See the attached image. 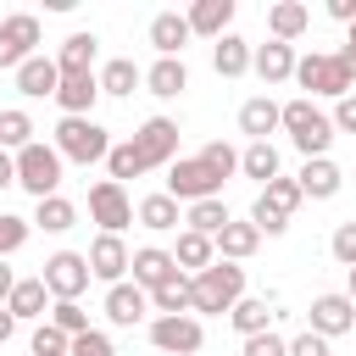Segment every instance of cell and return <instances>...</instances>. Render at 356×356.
Here are the masks:
<instances>
[{"label":"cell","mask_w":356,"mask_h":356,"mask_svg":"<svg viewBox=\"0 0 356 356\" xmlns=\"http://www.w3.org/2000/svg\"><path fill=\"white\" fill-rule=\"evenodd\" d=\"M211 67H217V78H239V72H250V44H245L239 33H222V39L211 44Z\"/></svg>","instance_id":"4316f807"},{"label":"cell","mask_w":356,"mask_h":356,"mask_svg":"<svg viewBox=\"0 0 356 356\" xmlns=\"http://www.w3.org/2000/svg\"><path fill=\"white\" fill-rule=\"evenodd\" d=\"M211 261H217V245H211L206 234H189V228H184L178 245H172V267H178V273H206Z\"/></svg>","instance_id":"cb8c5ba5"},{"label":"cell","mask_w":356,"mask_h":356,"mask_svg":"<svg viewBox=\"0 0 356 356\" xmlns=\"http://www.w3.org/2000/svg\"><path fill=\"white\" fill-rule=\"evenodd\" d=\"M33 44H39V17L17 11V17L0 22V67H22L33 56Z\"/></svg>","instance_id":"7c38bea8"},{"label":"cell","mask_w":356,"mask_h":356,"mask_svg":"<svg viewBox=\"0 0 356 356\" xmlns=\"http://www.w3.org/2000/svg\"><path fill=\"white\" fill-rule=\"evenodd\" d=\"M239 172L256 178V184H273V178H278V150H273V145H245V150H239Z\"/></svg>","instance_id":"d6a6232c"},{"label":"cell","mask_w":356,"mask_h":356,"mask_svg":"<svg viewBox=\"0 0 356 356\" xmlns=\"http://www.w3.org/2000/svg\"><path fill=\"white\" fill-rule=\"evenodd\" d=\"M33 222H39L44 234H67V228L78 222V206H72V200H61V195H44V200H39V211H33Z\"/></svg>","instance_id":"836d02e7"},{"label":"cell","mask_w":356,"mask_h":356,"mask_svg":"<svg viewBox=\"0 0 356 356\" xmlns=\"http://www.w3.org/2000/svg\"><path fill=\"white\" fill-rule=\"evenodd\" d=\"M306 22H312V11H306L300 0H278V6H267V33H273L278 44L300 39V33H306Z\"/></svg>","instance_id":"44dd1931"},{"label":"cell","mask_w":356,"mask_h":356,"mask_svg":"<svg viewBox=\"0 0 356 356\" xmlns=\"http://www.w3.org/2000/svg\"><path fill=\"white\" fill-rule=\"evenodd\" d=\"M33 145V117L28 111H0V150H28Z\"/></svg>","instance_id":"8d00e7d4"},{"label":"cell","mask_w":356,"mask_h":356,"mask_svg":"<svg viewBox=\"0 0 356 356\" xmlns=\"http://www.w3.org/2000/svg\"><path fill=\"white\" fill-rule=\"evenodd\" d=\"M56 83H61V72H56V61H44V56H28V61L17 67V89H22L28 100L56 95Z\"/></svg>","instance_id":"7402d4cb"},{"label":"cell","mask_w":356,"mask_h":356,"mask_svg":"<svg viewBox=\"0 0 356 356\" xmlns=\"http://www.w3.org/2000/svg\"><path fill=\"white\" fill-rule=\"evenodd\" d=\"M67 356H117V345H111L100 328H89V334H78V339L67 345Z\"/></svg>","instance_id":"f6af8a7d"},{"label":"cell","mask_w":356,"mask_h":356,"mask_svg":"<svg viewBox=\"0 0 356 356\" xmlns=\"http://www.w3.org/2000/svg\"><path fill=\"white\" fill-rule=\"evenodd\" d=\"M345 300L356 306V267H345Z\"/></svg>","instance_id":"11a10c76"},{"label":"cell","mask_w":356,"mask_h":356,"mask_svg":"<svg viewBox=\"0 0 356 356\" xmlns=\"http://www.w3.org/2000/svg\"><path fill=\"white\" fill-rule=\"evenodd\" d=\"M100 100V83H95V72H67L61 83H56V106L67 111V117H89V106Z\"/></svg>","instance_id":"2e32d148"},{"label":"cell","mask_w":356,"mask_h":356,"mask_svg":"<svg viewBox=\"0 0 356 356\" xmlns=\"http://www.w3.org/2000/svg\"><path fill=\"white\" fill-rule=\"evenodd\" d=\"M128 267H134V284H139L145 295L178 273V267H172V250H161V245H139V250L128 256Z\"/></svg>","instance_id":"9a60e30c"},{"label":"cell","mask_w":356,"mask_h":356,"mask_svg":"<svg viewBox=\"0 0 356 356\" xmlns=\"http://www.w3.org/2000/svg\"><path fill=\"white\" fill-rule=\"evenodd\" d=\"M106 172H111V184H122V178H139V172H145V161H139L134 139H122V145H111V150H106Z\"/></svg>","instance_id":"ab89813d"},{"label":"cell","mask_w":356,"mask_h":356,"mask_svg":"<svg viewBox=\"0 0 356 356\" xmlns=\"http://www.w3.org/2000/svg\"><path fill=\"white\" fill-rule=\"evenodd\" d=\"M89 217L100 222V234H122V228L134 222V200H128V189L111 184V178H100V184L89 189Z\"/></svg>","instance_id":"9c48e42d"},{"label":"cell","mask_w":356,"mask_h":356,"mask_svg":"<svg viewBox=\"0 0 356 356\" xmlns=\"http://www.w3.org/2000/svg\"><path fill=\"white\" fill-rule=\"evenodd\" d=\"M134 150H139L145 172H150V167H161V161H172V156H178V122H172V117H150V122H139Z\"/></svg>","instance_id":"30bf717a"},{"label":"cell","mask_w":356,"mask_h":356,"mask_svg":"<svg viewBox=\"0 0 356 356\" xmlns=\"http://www.w3.org/2000/svg\"><path fill=\"white\" fill-rule=\"evenodd\" d=\"M189 39H195V33H189V22H184L178 11H161V17L150 22V44H156L161 56H178V61H184V44H189Z\"/></svg>","instance_id":"d4e9b609"},{"label":"cell","mask_w":356,"mask_h":356,"mask_svg":"<svg viewBox=\"0 0 356 356\" xmlns=\"http://www.w3.org/2000/svg\"><path fill=\"white\" fill-rule=\"evenodd\" d=\"M184 222H189V234H206V239H217V234H222V222H228V206H222V200H195Z\"/></svg>","instance_id":"d590c367"},{"label":"cell","mask_w":356,"mask_h":356,"mask_svg":"<svg viewBox=\"0 0 356 356\" xmlns=\"http://www.w3.org/2000/svg\"><path fill=\"white\" fill-rule=\"evenodd\" d=\"M200 161H206L217 178H234V172H239V150H234V145H222V139H211V145L200 150Z\"/></svg>","instance_id":"60d3db41"},{"label":"cell","mask_w":356,"mask_h":356,"mask_svg":"<svg viewBox=\"0 0 356 356\" xmlns=\"http://www.w3.org/2000/svg\"><path fill=\"white\" fill-rule=\"evenodd\" d=\"M44 295H50V289H44L39 278H17V289L6 295V312H11V317H44Z\"/></svg>","instance_id":"1f68e13d"},{"label":"cell","mask_w":356,"mask_h":356,"mask_svg":"<svg viewBox=\"0 0 356 356\" xmlns=\"http://www.w3.org/2000/svg\"><path fill=\"white\" fill-rule=\"evenodd\" d=\"M44 323H50V328H61L67 339H78V334H89V312H83L78 300H56V306L44 312Z\"/></svg>","instance_id":"74e56055"},{"label":"cell","mask_w":356,"mask_h":356,"mask_svg":"<svg viewBox=\"0 0 356 356\" xmlns=\"http://www.w3.org/2000/svg\"><path fill=\"white\" fill-rule=\"evenodd\" d=\"M228 317H234V328H239L245 339H250V334H267V323H273L267 300H256V295H245V300H239V306H234Z\"/></svg>","instance_id":"f35d334b"},{"label":"cell","mask_w":356,"mask_h":356,"mask_svg":"<svg viewBox=\"0 0 356 356\" xmlns=\"http://www.w3.org/2000/svg\"><path fill=\"white\" fill-rule=\"evenodd\" d=\"M128 245H122V234H100L95 245H89V278H100V284H122V273H128Z\"/></svg>","instance_id":"4fadbf2b"},{"label":"cell","mask_w":356,"mask_h":356,"mask_svg":"<svg viewBox=\"0 0 356 356\" xmlns=\"http://www.w3.org/2000/svg\"><path fill=\"white\" fill-rule=\"evenodd\" d=\"M139 222L156 228V234L178 228V200H172V195H145V200H139Z\"/></svg>","instance_id":"e575fe53"},{"label":"cell","mask_w":356,"mask_h":356,"mask_svg":"<svg viewBox=\"0 0 356 356\" xmlns=\"http://www.w3.org/2000/svg\"><path fill=\"white\" fill-rule=\"evenodd\" d=\"M189 289H195L189 312H211V317H222V312H234V306L245 300V267H239V261H211L206 273L189 278Z\"/></svg>","instance_id":"6da1fadb"},{"label":"cell","mask_w":356,"mask_h":356,"mask_svg":"<svg viewBox=\"0 0 356 356\" xmlns=\"http://www.w3.org/2000/svg\"><path fill=\"white\" fill-rule=\"evenodd\" d=\"M250 67L261 72V83H284V78H295V44L267 39V44H256V50H250Z\"/></svg>","instance_id":"e0dca14e"},{"label":"cell","mask_w":356,"mask_h":356,"mask_svg":"<svg viewBox=\"0 0 356 356\" xmlns=\"http://www.w3.org/2000/svg\"><path fill=\"white\" fill-rule=\"evenodd\" d=\"M145 83H150V95L172 100V95H184V89H189V67H184L178 56H161V61L145 72Z\"/></svg>","instance_id":"83f0119b"},{"label":"cell","mask_w":356,"mask_h":356,"mask_svg":"<svg viewBox=\"0 0 356 356\" xmlns=\"http://www.w3.org/2000/svg\"><path fill=\"white\" fill-rule=\"evenodd\" d=\"M295 189H300V195H312V200H334V195H339V167H334L328 156L306 161V167H300V178H295Z\"/></svg>","instance_id":"603a6c76"},{"label":"cell","mask_w":356,"mask_h":356,"mask_svg":"<svg viewBox=\"0 0 356 356\" xmlns=\"http://www.w3.org/2000/svg\"><path fill=\"white\" fill-rule=\"evenodd\" d=\"M328 17H339V22H356V0H328Z\"/></svg>","instance_id":"681fc988"},{"label":"cell","mask_w":356,"mask_h":356,"mask_svg":"<svg viewBox=\"0 0 356 356\" xmlns=\"http://www.w3.org/2000/svg\"><path fill=\"white\" fill-rule=\"evenodd\" d=\"M6 184H17V156L0 150V189H6Z\"/></svg>","instance_id":"f907efd6"},{"label":"cell","mask_w":356,"mask_h":356,"mask_svg":"<svg viewBox=\"0 0 356 356\" xmlns=\"http://www.w3.org/2000/svg\"><path fill=\"white\" fill-rule=\"evenodd\" d=\"M273 128H278V106H273L267 95H256V100L239 106V134H250V145H267Z\"/></svg>","instance_id":"484cf974"},{"label":"cell","mask_w":356,"mask_h":356,"mask_svg":"<svg viewBox=\"0 0 356 356\" xmlns=\"http://www.w3.org/2000/svg\"><path fill=\"white\" fill-rule=\"evenodd\" d=\"M184 22H189V33L222 39V33H228V22H234V0H195Z\"/></svg>","instance_id":"d6986e66"},{"label":"cell","mask_w":356,"mask_h":356,"mask_svg":"<svg viewBox=\"0 0 356 356\" xmlns=\"http://www.w3.org/2000/svg\"><path fill=\"white\" fill-rule=\"evenodd\" d=\"M200 339H206V334H200V323H195L189 312H184V317H156V323H150V345H156L161 356H195Z\"/></svg>","instance_id":"8fae6325"},{"label":"cell","mask_w":356,"mask_h":356,"mask_svg":"<svg viewBox=\"0 0 356 356\" xmlns=\"http://www.w3.org/2000/svg\"><path fill=\"white\" fill-rule=\"evenodd\" d=\"M211 245H217V261H245V256H256L261 234H256V222H234V217H228Z\"/></svg>","instance_id":"ffe728a7"},{"label":"cell","mask_w":356,"mask_h":356,"mask_svg":"<svg viewBox=\"0 0 356 356\" xmlns=\"http://www.w3.org/2000/svg\"><path fill=\"white\" fill-rule=\"evenodd\" d=\"M278 128L295 139V150H300L306 161H317V156L334 145V122H328L312 100H289V106H278Z\"/></svg>","instance_id":"7a4b0ae2"},{"label":"cell","mask_w":356,"mask_h":356,"mask_svg":"<svg viewBox=\"0 0 356 356\" xmlns=\"http://www.w3.org/2000/svg\"><path fill=\"white\" fill-rule=\"evenodd\" d=\"M328 250H334V261H339V267H356V222H339V228H334V239H328Z\"/></svg>","instance_id":"ee69618b"},{"label":"cell","mask_w":356,"mask_h":356,"mask_svg":"<svg viewBox=\"0 0 356 356\" xmlns=\"http://www.w3.org/2000/svg\"><path fill=\"white\" fill-rule=\"evenodd\" d=\"M95 50H100V39H95V33H72V39L61 44V56H56V72H61V78H67V72H89Z\"/></svg>","instance_id":"4dcf8cb0"},{"label":"cell","mask_w":356,"mask_h":356,"mask_svg":"<svg viewBox=\"0 0 356 356\" xmlns=\"http://www.w3.org/2000/svg\"><path fill=\"white\" fill-rule=\"evenodd\" d=\"M39 284H44V289H50L56 300H78V295L89 289V261H83L78 250H56V256L44 261Z\"/></svg>","instance_id":"ba28073f"},{"label":"cell","mask_w":356,"mask_h":356,"mask_svg":"<svg viewBox=\"0 0 356 356\" xmlns=\"http://www.w3.org/2000/svg\"><path fill=\"white\" fill-rule=\"evenodd\" d=\"M11 334H17V317H11V312H6V306H0V345H6V339H11Z\"/></svg>","instance_id":"db71d44e"},{"label":"cell","mask_w":356,"mask_h":356,"mask_svg":"<svg viewBox=\"0 0 356 356\" xmlns=\"http://www.w3.org/2000/svg\"><path fill=\"white\" fill-rule=\"evenodd\" d=\"M339 61L356 72V22H350V39H345V50H339Z\"/></svg>","instance_id":"f5cc1de1"},{"label":"cell","mask_w":356,"mask_h":356,"mask_svg":"<svg viewBox=\"0 0 356 356\" xmlns=\"http://www.w3.org/2000/svg\"><path fill=\"white\" fill-rule=\"evenodd\" d=\"M95 83H100V95H134V89L145 83V72H139L128 56H117V61H106V67H100V78H95Z\"/></svg>","instance_id":"f546056e"},{"label":"cell","mask_w":356,"mask_h":356,"mask_svg":"<svg viewBox=\"0 0 356 356\" xmlns=\"http://www.w3.org/2000/svg\"><path fill=\"white\" fill-rule=\"evenodd\" d=\"M245 356H289V339H278L273 328L267 334H250L245 339Z\"/></svg>","instance_id":"bcb514c9"},{"label":"cell","mask_w":356,"mask_h":356,"mask_svg":"<svg viewBox=\"0 0 356 356\" xmlns=\"http://www.w3.org/2000/svg\"><path fill=\"white\" fill-rule=\"evenodd\" d=\"M145 306H150V295H145L139 284H111V289H106V317H111L117 328H134V323L145 317Z\"/></svg>","instance_id":"ac0fdd59"},{"label":"cell","mask_w":356,"mask_h":356,"mask_svg":"<svg viewBox=\"0 0 356 356\" xmlns=\"http://www.w3.org/2000/svg\"><path fill=\"white\" fill-rule=\"evenodd\" d=\"M189 300H195L189 273H172L167 284H156V289H150V306H156L161 317H184V312H189Z\"/></svg>","instance_id":"f1b7e54d"},{"label":"cell","mask_w":356,"mask_h":356,"mask_svg":"<svg viewBox=\"0 0 356 356\" xmlns=\"http://www.w3.org/2000/svg\"><path fill=\"white\" fill-rule=\"evenodd\" d=\"M167 195L172 200H222V178L200 161V156H184V161H172V172H167Z\"/></svg>","instance_id":"52a82bcc"},{"label":"cell","mask_w":356,"mask_h":356,"mask_svg":"<svg viewBox=\"0 0 356 356\" xmlns=\"http://www.w3.org/2000/svg\"><path fill=\"white\" fill-rule=\"evenodd\" d=\"M17 184L33 195V200H44V195H56L61 189V156H56V145H28V150H17Z\"/></svg>","instance_id":"8992f818"},{"label":"cell","mask_w":356,"mask_h":356,"mask_svg":"<svg viewBox=\"0 0 356 356\" xmlns=\"http://www.w3.org/2000/svg\"><path fill=\"white\" fill-rule=\"evenodd\" d=\"M67 345H72V339H67L61 328H50V323L33 328V356H67Z\"/></svg>","instance_id":"7bdbcfd3"},{"label":"cell","mask_w":356,"mask_h":356,"mask_svg":"<svg viewBox=\"0 0 356 356\" xmlns=\"http://www.w3.org/2000/svg\"><path fill=\"white\" fill-rule=\"evenodd\" d=\"M289 356H328V339H323V334H312V328H306V334H300V339H289Z\"/></svg>","instance_id":"7dc6e473"},{"label":"cell","mask_w":356,"mask_h":356,"mask_svg":"<svg viewBox=\"0 0 356 356\" xmlns=\"http://www.w3.org/2000/svg\"><path fill=\"white\" fill-rule=\"evenodd\" d=\"M11 289H17V273L0 261V306H6V295H11Z\"/></svg>","instance_id":"816d5d0a"},{"label":"cell","mask_w":356,"mask_h":356,"mask_svg":"<svg viewBox=\"0 0 356 356\" xmlns=\"http://www.w3.org/2000/svg\"><path fill=\"white\" fill-rule=\"evenodd\" d=\"M300 200H306V195L295 189V178H273V184H261V195H256V206H250L256 234H284Z\"/></svg>","instance_id":"277c9868"},{"label":"cell","mask_w":356,"mask_h":356,"mask_svg":"<svg viewBox=\"0 0 356 356\" xmlns=\"http://www.w3.org/2000/svg\"><path fill=\"white\" fill-rule=\"evenodd\" d=\"M295 78H300V89H312V95H334V100H345L350 83H356V72H350L339 56H323V50L300 56V61H295Z\"/></svg>","instance_id":"5b68a950"},{"label":"cell","mask_w":356,"mask_h":356,"mask_svg":"<svg viewBox=\"0 0 356 356\" xmlns=\"http://www.w3.org/2000/svg\"><path fill=\"white\" fill-rule=\"evenodd\" d=\"M328 122H334L339 134H356V95H345V100L334 106V117H328Z\"/></svg>","instance_id":"c3c4849f"},{"label":"cell","mask_w":356,"mask_h":356,"mask_svg":"<svg viewBox=\"0 0 356 356\" xmlns=\"http://www.w3.org/2000/svg\"><path fill=\"white\" fill-rule=\"evenodd\" d=\"M106 150H111V139H106V128L95 122V117H61L56 122V156L61 161H106Z\"/></svg>","instance_id":"3957f363"},{"label":"cell","mask_w":356,"mask_h":356,"mask_svg":"<svg viewBox=\"0 0 356 356\" xmlns=\"http://www.w3.org/2000/svg\"><path fill=\"white\" fill-rule=\"evenodd\" d=\"M350 328H356V306L345 295H317L312 300V334L334 339V334H350Z\"/></svg>","instance_id":"5bb4252c"},{"label":"cell","mask_w":356,"mask_h":356,"mask_svg":"<svg viewBox=\"0 0 356 356\" xmlns=\"http://www.w3.org/2000/svg\"><path fill=\"white\" fill-rule=\"evenodd\" d=\"M22 245H28V217L0 211V256H11V250H22Z\"/></svg>","instance_id":"b9f144b4"}]
</instances>
